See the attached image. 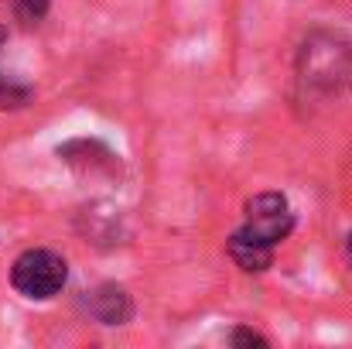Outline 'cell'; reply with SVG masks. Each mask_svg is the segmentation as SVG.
Segmentation results:
<instances>
[{
  "label": "cell",
  "mask_w": 352,
  "mask_h": 349,
  "mask_svg": "<svg viewBox=\"0 0 352 349\" xmlns=\"http://www.w3.org/2000/svg\"><path fill=\"white\" fill-rule=\"evenodd\" d=\"M31 100H34V89L28 83H17V79H10V76L0 72V110H7V114L24 110Z\"/></svg>",
  "instance_id": "7"
},
{
  "label": "cell",
  "mask_w": 352,
  "mask_h": 349,
  "mask_svg": "<svg viewBox=\"0 0 352 349\" xmlns=\"http://www.w3.org/2000/svg\"><path fill=\"white\" fill-rule=\"evenodd\" d=\"M3 41H7V28L0 24V45H3Z\"/></svg>",
  "instance_id": "11"
},
{
  "label": "cell",
  "mask_w": 352,
  "mask_h": 349,
  "mask_svg": "<svg viewBox=\"0 0 352 349\" xmlns=\"http://www.w3.org/2000/svg\"><path fill=\"white\" fill-rule=\"evenodd\" d=\"M55 154L79 175H117L120 171V158L117 151L96 137H76L55 147Z\"/></svg>",
  "instance_id": "4"
},
{
  "label": "cell",
  "mask_w": 352,
  "mask_h": 349,
  "mask_svg": "<svg viewBox=\"0 0 352 349\" xmlns=\"http://www.w3.org/2000/svg\"><path fill=\"white\" fill-rule=\"evenodd\" d=\"M346 253H349V260H352V233L346 236Z\"/></svg>",
  "instance_id": "10"
},
{
  "label": "cell",
  "mask_w": 352,
  "mask_h": 349,
  "mask_svg": "<svg viewBox=\"0 0 352 349\" xmlns=\"http://www.w3.org/2000/svg\"><path fill=\"white\" fill-rule=\"evenodd\" d=\"M86 312H89L100 326L120 329V326H126V322L133 319V298H130V291H126L123 284L103 281V284H96L93 291H86Z\"/></svg>",
  "instance_id": "5"
},
{
  "label": "cell",
  "mask_w": 352,
  "mask_h": 349,
  "mask_svg": "<svg viewBox=\"0 0 352 349\" xmlns=\"http://www.w3.org/2000/svg\"><path fill=\"white\" fill-rule=\"evenodd\" d=\"M230 346H236V349H253V346L267 349V346H270V339H267V336H260L256 329H246V326H236L233 332H230Z\"/></svg>",
  "instance_id": "8"
},
{
  "label": "cell",
  "mask_w": 352,
  "mask_h": 349,
  "mask_svg": "<svg viewBox=\"0 0 352 349\" xmlns=\"http://www.w3.org/2000/svg\"><path fill=\"white\" fill-rule=\"evenodd\" d=\"M48 7H52V0H14V10L21 21H41L48 14Z\"/></svg>",
  "instance_id": "9"
},
{
  "label": "cell",
  "mask_w": 352,
  "mask_h": 349,
  "mask_svg": "<svg viewBox=\"0 0 352 349\" xmlns=\"http://www.w3.org/2000/svg\"><path fill=\"white\" fill-rule=\"evenodd\" d=\"M69 281V264L48 246H31L10 264V288L28 302H52Z\"/></svg>",
  "instance_id": "2"
},
{
  "label": "cell",
  "mask_w": 352,
  "mask_h": 349,
  "mask_svg": "<svg viewBox=\"0 0 352 349\" xmlns=\"http://www.w3.org/2000/svg\"><path fill=\"white\" fill-rule=\"evenodd\" d=\"M274 250H277V246L263 243L260 236L246 233L243 226L226 240L230 260H233L239 271H246V274H263V271H270V267H274Z\"/></svg>",
  "instance_id": "6"
},
{
  "label": "cell",
  "mask_w": 352,
  "mask_h": 349,
  "mask_svg": "<svg viewBox=\"0 0 352 349\" xmlns=\"http://www.w3.org/2000/svg\"><path fill=\"white\" fill-rule=\"evenodd\" d=\"M298 76L322 96L352 89V38L339 31H315L298 52Z\"/></svg>",
  "instance_id": "1"
},
{
  "label": "cell",
  "mask_w": 352,
  "mask_h": 349,
  "mask_svg": "<svg viewBox=\"0 0 352 349\" xmlns=\"http://www.w3.org/2000/svg\"><path fill=\"white\" fill-rule=\"evenodd\" d=\"M243 216H246L243 230L260 236L270 246L284 243L294 230V213H291V202L284 192H256L253 199H246Z\"/></svg>",
  "instance_id": "3"
}]
</instances>
